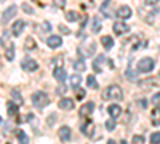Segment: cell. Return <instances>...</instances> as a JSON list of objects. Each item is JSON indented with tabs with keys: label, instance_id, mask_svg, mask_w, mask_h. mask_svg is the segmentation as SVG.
<instances>
[{
	"label": "cell",
	"instance_id": "obj_1",
	"mask_svg": "<svg viewBox=\"0 0 160 144\" xmlns=\"http://www.w3.org/2000/svg\"><path fill=\"white\" fill-rule=\"evenodd\" d=\"M102 98L104 99H122L123 98V91H122V88H120L118 85H111V87H108L106 88V91L102 93Z\"/></svg>",
	"mask_w": 160,
	"mask_h": 144
},
{
	"label": "cell",
	"instance_id": "obj_2",
	"mask_svg": "<svg viewBox=\"0 0 160 144\" xmlns=\"http://www.w3.org/2000/svg\"><path fill=\"white\" fill-rule=\"evenodd\" d=\"M48 102H50V98H48L47 93H43V91H35L32 95V104L37 109H42V107L48 106Z\"/></svg>",
	"mask_w": 160,
	"mask_h": 144
},
{
	"label": "cell",
	"instance_id": "obj_3",
	"mask_svg": "<svg viewBox=\"0 0 160 144\" xmlns=\"http://www.w3.org/2000/svg\"><path fill=\"white\" fill-rule=\"evenodd\" d=\"M154 69V59L152 58H142L139 62H138V71L139 72H151Z\"/></svg>",
	"mask_w": 160,
	"mask_h": 144
},
{
	"label": "cell",
	"instance_id": "obj_4",
	"mask_svg": "<svg viewBox=\"0 0 160 144\" xmlns=\"http://www.w3.org/2000/svg\"><path fill=\"white\" fill-rule=\"evenodd\" d=\"M16 11H18V7L16 5H11V7H8L3 13H2V24L5 26L13 16H15L16 15Z\"/></svg>",
	"mask_w": 160,
	"mask_h": 144
},
{
	"label": "cell",
	"instance_id": "obj_5",
	"mask_svg": "<svg viewBox=\"0 0 160 144\" xmlns=\"http://www.w3.org/2000/svg\"><path fill=\"white\" fill-rule=\"evenodd\" d=\"M21 67H22L24 71H28V72H34V71L38 69V64H37V61L28 58V59H24V61L21 62Z\"/></svg>",
	"mask_w": 160,
	"mask_h": 144
},
{
	"label": "cell",
	"instance_id": "obj_6",
	"mask_svg": "<svg viewBox=\"0 0 160 144\" xmlns=\"http://www.w3.org/2000/svg\"><path fill=\"white\" fill-rule=\"evenodd\" d=\"M58 135H59V139H61L62 142H68V141H71V136H72V133H71V128H69V127H66V125H62V127L58 130Z\"/></svg>",
	"mask_w": 160,
	"mask_h": 144
},
{
	"label": "cell",
	"instance_id": "obj_7",
	"mask_svg": "<svg viewBox=\"0 0 160 144\" xmlns=\"http://www.w3.org/2000/svg\"><path fill=\"white\" fill-rule=\"evenodd\" d=\"M128 31H130V26H127L123 21H117V22H114V32H115L117 35L127 34Z\"/></svg>",
	"mask_w": 160,
	"mask_h": 144
},
{
	"label": "cell",
	"instance_id": "obj_8",
	"mask_svg": "<svg viewBox=\"0 0 160 144\" xmlns=\"http://www.w3.org/2000/svg\"><path fill=\"white\" fill-rule=\"evenodd\" d=\"M82 133L88 138L93 136V133H95V123H93V120H87L83 125H82Z\"/></svg>",
	"mask_w": 160,
	"mask_h": 144
},
{
	"label": "cell",
	"instance_id": "obj_9",
	"mask_svg": "<svg viewBox=\"0 0 160 144\" xmlns=\"http://www.w3.org/2000/svg\"><path fill=\"white\" fill-rule=\"evenodd\" d=\"M131 15H133V11H131V8L128 5H122V7L117 10V16L120 19H128Z\"/></svg>",
	"mask_w": 160,
	"mask_h": 144
},
{
	"label": "cell",
	"instance_id": "obj_10",
	"mask_svg": "<svg viewBox=\"0 0 160 144\" xmlns=\"http://www.w3.org/2000/svg\"><path fill=\"white\" fill-rule=\"evenodd\" d=\"M58 107L62 109V111H72L74 109V101L71 98H62L59 102H58Z\"/></svg>",
	"mask_w": 160,
	"mask_h": 144
},
{
	"label": "cell",
	"instance_id": "obj_11",
	"mask_svg": "<svg viewBox=\"0 0 160 144\" xmlns=\"http://www.w3.org/2000/svg\"><path fill=\"white\" fill-rule=\"evenodd\" d=\"M61 43H62V40H61L59 35H50L47 38V45L50 48H58V47H61Z\"/></svg>",
	"mask_w": 160,
	"mask_h": 144
},
{
	"label": "cell",
	"instance_id": "obj_12",
	"mask_svg": "<svg viewBox=\"0 0 160 144\" xmlns=\"http://www.w3.org/2000/svg\"><path fill=\"white\" fill-rule=\"evenodd\" d=\"M108 112H109V115L112 117V119L115 120L117 117H120V115H122V107H120L118 104H111V106H109V109H108Z\"/></svg>",
	"mask_w": 160,
	"mask_h": 144
},
{
	"label": "cell",
	"instance_id": "obj_13",
	"mask_svg": "<svg viewBox=\"0 0 160 144\" xmlns=\"http://www.w3.org/2000/svg\"><path fill=\"white\" fill-rule=\"evenodd\" d=\"M93 109H95V102H87V104H83L82 107H80V115L82 117H88L91 112H93Z\"/></svg>",
	"mask_w": 160,
	"mask_h": 144
},
{
	"label": "cell",
	"instance_id": "obj_14",
	"mask_svg": "<svg viewBox=\"0 0 160 144\" xmlns=\"http://www.w3.org/2000/svg\"><path fill=\"white\" fill-rule=\"evenodd\" d=\"M53 77H55L58 82H64L66 78H68V74H66V71L62 67H55V71H53Z\"/></svg>",
	"mask_w": 160,
	"mask_h": 144
},
{
	"label": "cell",
	"instance_id": "obj_15",
	"mask_svg": "<svg viewBox=\"0 0 160 144\" xmlns=\"http://www.w3.org/2000/svg\"><path fill=\"white\" fill-rule=\"evenodd\" d=\"M151 122L155 127L160 125V107H154L152 109V112H151Z\"/></svg>",
	"mask_w": 160,
	"mask_h": 144
},
{
	"label": "cell",
	"instance_id": "obj_16",
	"mask_svg": "<svg viewBox=\"0 0 160 144\" xmlns=\"http://www.w3.org/2000/svg\"><path fill=\"white\" fill-rule=\"evenodd\" d=\"M7 111H8V114L11 115V117H15L18 112H19V106H18V104L16 102H7Z\"/></svg>",
	"mask_w": 160,
	"mask_h": 144
},
{
	"label": "cell",
	"instance_id": "obj_17",
	"mask_svg": "<svg viewBox=\"0 0 160 144\" xmlns=\"http://www.w3.org/2000/svg\"><path fill=\"white\" fill-rule=\"evenodd\" d=\"M24 26H26V22H24V21H21V19H19V21H16L15 24H13V35H16V37H18V35L22 32Z\"/></svg>",
	"mask_w": 160,
	"mask_h": 144
},
{
	"label": "cell",
	"instance_id": "obj_18",
	"mask_svg": "<svg viewBox=\"0 0 160 144\" xmlns=\"http://www.w3.org/2000/svg\"><path fill=\"white\" fill-rule=\"evenodd\" d=\"M101 43H102L104 50H111V48L114 47V38L109 37V35H104V37L101 38Z\"/></svg>",
	"mask_w": 160,
	"mask_h": 144
},
{
	"label": "cell",
	"instance_id": "obj_19",
	"mask_svg": "<svg viewBox=\"0 0 160 144\" xmlns=\"http://www.w3.org/2000/svg\"><path fill=\"white\" fill-rule=\"evenodd\" d=\"M10 93H11V98L16 101V104H18V106H21V104H22V96H21V93H19V91H18L16 88H13V90L10 91Z\"/></svg>",
	"mask_w": 160,
	"mask_h": 144
},
{
	"label": "cell",
	"instance_id": "obj_20",
	"mask_svg": "<svg viewBox=\"0 0 160 144\" xmlns=\"http://www.w3.org/2000/svg\"><path fill=\"white\" fill-rule=\"evenodd\" d=\"M16 138H18L19 144H29V138L26 136V133L22 132V130H18L16 132Z\"/></svg>",
	"mask_w": 160,
	"mask_h": 144
},
{
	"label": "cell",
	"instance_id": "obj_21",
	"mask_svg": "<svg viewBox=\"0 0 160 144\" xmlns=\"http://www.w3.org/2000/svg\"><path fill=\"white\" fill-rule=\"evenodd\" d=\"M5 56H7L8 61H13V59H15V47H13V43H10L8 50H5Z\"/></svg>",
	"mask_w": 160,
	"mask_h": 144
},
{
	"label": "cell",
	"instance_id": "obj_22",
	"mask_svg": "<svg viewBox=\"0 0 160 144\" xmlns=\"http://www.w3.org/2000/svg\"><path fill=\"white\" fill-rule=\"evenodd\" d=\"M87 83H88V87L90 88H93V90H98V82H96V78L95 77H93V75H88L87 77Z\"/></svg>",
	"mask_w": 160,
	"mask_h": 144
},
{
	"label": "cell",
	"instance_id": "obj_23",
	"mask_svg": "<svg viewBox=\"0 0 160 144\" xmlns=\"http://www.w3.org/2000/svg\"><path fill=\"white\" fill-rule=\"evenodd\" d=\"M24 47H26V50H34L37 47V43H35V40L32 37H28V38H26V42H24Z\"/></svg>",
	"mask_w": 160,
	"mask_h": 144
},
{
	"label": "cell",
	"instance_id": "obj_24",
	"mask_svg": "<svg viewBox=\"0 0 160 144\" xmlns=\"http://www.w3.org/2000/svg\"><path fill=\"white\" fill-rule=\"evenodd\" d=\"M80 82H82V78H80V75H78V74H75V75H71V87L77 88V87L80 85Z\"/></svg>",
	"mask_w": 160,
	"mask_h": 144
},
{
	"label": "cell",
	"instance_id": "obj_25",
	"mask_svg": "<svg viewBox=\"0 0 160 144\" xmlns=\"http://www.w3.org/2000/svg\"><path fill=\"white\" fill-rule=\"evenodd\" d=\"M85 67H87V66H85V61H83V59H77V61L74 62V69H75V71H85Z\"/></svg>",
	"mask_w": 160,
	"mask_h": 144
},
{
	"label": "cell",
	"instance_id": "obj_26",
	"mask_svg": "<svg viewBox=\"0 0 160 144\" xmlns=\"http://www.w3.org/2000/svg\"><path fill=\"white\" fill-rule=\"evenodd\" d=\"M80 16H78V13L77 11H69L68 15H66V19L68 21H71V22H74V21H77Z\"/></svg>",
	"mask_w": 160,
	"mask_h": 144
},
{
	"label": "cell",
	"instance_id": "obj_27",
	"mask_svg": "<svg viewBox=\"0 0 160 144\" xmlns=\"http://www.w3.org/2000/svg\"><path fill=\"white\" fill-rule=\"evenodd\" d=\"M91 31H93V32H99V31H101V22H99L98 18L93 19V22H91Z\"/></svg>",
	"mask_w": 160,
	"mask_h": 144
},
{
	"label": "cell",
	"instance_id": "obj_28",
	"mask_svg": "<svg viewBox=\"0 0 160 144\" xmlns=\"http://www.w3.org/2000/svg\"><path fill=\"white\" fill-rule=\"evenodd\" d=\"M104 59V56H98V59H95V62H93V69H95V72H101V61Z\"/></svg>",
	"mask_w": 160,
	"mask_h": 144
},
{
	"label": "cell",
	"instance_id": "obj_29",
	"mask_svg": "<svg viewBox=\"0 0 160 144\" xmlns=\"http://www.w3.org/2000/svg\"><path fill=\"white\" fill-rule=\"evenodd\" d=\"M151 144H160V133L158 132L151 135Z\"/></svg>",
	"mask_w": 160,
	"mask_h": 144
},
{
	"label": "cell",
	"instance_id": "obj_30",
	"mask_svg": "<svg viewBox=\"0 0 160 144\" xmlns=\"http://www.w3.org/2000/svg\"><path fill=\"white\" fill-rule=\"evenodd\" d=\"M106 128H108L109 132H112V130L115 128V122H114V119H111V120L106 122Z\"/></svg>",
	"mask_w": 160,
	"mask_h": 144
},
{
	"label": "cell",
	"instance_id": "obj_31",
	"mask_svg": "<svg viewBox=\"0 0 160 144\" xmlns=\"http://www.w3.org/2000/svg\"><path fill=\"white\" fill-rule=\"evenodd\" d=\"M133 144H144V138L135 135V136H133Z\"/></svg>",
	"mask_w": 160,
	"mask_h": 144
},
{
	"label": "cell",
	"instance_id": "obj_32",
	"mask_svg": "<svg viewBox=\"0 0 160 144\" xmlns=\"http://www.w3.org/2000/svg\"><path fill=\"white\" fill-rule=\"evenodd\" d=\"M21 8H22L26 13H29V15H32V13H34V10H32V8H31L28 3H22V5H21Z\"/></svg>",
	"mask_w": 160,
	"mask_h": 144
},
{
	"label": "cell",
	"instance_id": "obj_33",
	"mask_svg": "<svg viewBox=\"0 0 160 144\" xmlns=\"http://www.w3.org/2000/svg\"><path fill=\"white\" fill-rule=\"evenodd\" d=\"M152 104H155V107H157V104H160V93H155L152 96Z\"/></svg>",
	"mask_w": 160,
	"mask_h": 144
},
{
	"label": "cell",
	"instance_id": "obj_34",
	"mask_svg": "<svg viewBox=\"0 0 160 144\" xmlns=\"http://www.w3.org/2000/svg\"><path fill=\"white\" fill-rule=\"evenodd\" d=\"M127 77L130 78V80H136V72H133V71H127Z\"/></svg>",
	"mask_w": 160,
	"mask_h": 144
},
{
	"label": "cell",
	"instance_id": "obj_35",
	"mask_svg": "<svg viewBox=\"0 0 160 144\" xmlns=\"http://www.w3.org/2000/svg\"><path fill=\"white\" fill-rule=\"evenodd\" d=\"M55 7L64 8V7H66V0H55Z\"/></svg>",
	"mask_w": 160,
	"mask_h": 144
},
{
	"label": "cell",
	"instance_id": "obj_36",
	"mask_svg": "<svg viewBox=\"0 0 160 144\" xmlns=\"http://www.w3.org/2000/svg\"><path fill=\"white\" fill-rule=\"evenodd\" d=\"M42 29H43V32H50V31H51V24H50L48 21L43 22V24H42Z\"/></svg>",
	"mask_w": 160,
	"mask_h": 144
},
{
	"label": "cell",
	"instance_id": "obj_37",
	"mask_svg": "<svg viewBox=\"0 0 160 144\" xmlns=\"http://www.w3.org/2000/svg\"><path fill=\"white\" fill-rule=\"evenodd\" d=\"M59 31H61L62 34H69V32H71V31H69V29L64 26V24H61V26H59Z\"/></svg>",
	"mask_w": 160,
	"mask_h": 144
},
{
	"label": "cell",
	"instance_id": "obj_38",
	"mask_svg": "<svg viewBox=\"0 0 160 144\" xmlns=\"http://www.w3.org/2000/svg\"><path fill=\"white\" fill-rule=\"evenodd\" d=\"M55 119H56V115H55V114H51V115H50V119H48V125H53V123H55Z\"/></svg>",
	"mask_w": 160,
	"mask_h": 144
},
{
	"label": "cell",
	"instance_id": "obj_39",
	"mask_svg": "<svg viewBox=\"0 0 160 144\" xmlns=\"http://www.w3.org/2000/svg\"><path fill=\"white\" fill-rule=\"evenodd\" d=\"M83 96H85V91H83V90H78V93H77V98H78V99H82Z\"/></svg>",
	"mask_w": 160,
	"mask_h": 144
},
{
	"label": "cell",
	"instance_id": "obj_40",
	"mask_svg": "<svg viewBox=\"0 0 160 144\" xmlns=\"http://www.w3.org/2000/svg\"><path fill=\"white\" fill-rule=\"evenodd\" d=\"M64 90H66V87H59V88L56 90V93H61V95H62V93H66Z\"/></svg>",
	"mask_w": 160,
	"mask_h": 144
},
{
	"label": "cell",
	"instance_id": "obj_41",
	"mask_svg": "<svg viewBox=\"0 0 160 144\" xmlns=\"http://www.w3.org/2000/svg\"><path fill=\"white\" fill-rule=\"evenodd\" d=\"M157 0H146V5H155Z\"/></svg>",
	"mask_w": 160,
	"mask_h": 144
},
{
	"label": "cell",
	"instance_id": "obj_42",
	"mask_svg": "<svg viewBox=\"0 0 160 144\" xmlns=\"http://www.w3.org/2000/svg\"><path fill=\"white\" fill-rule=\"evenodd\" d=\"M139 106H141L142 109L146 107V101H144V99H139Z\"/></svg>",
	"mask_w": 160,
	"mask_h": 144
},
{
	"label": "cell",
	"instance_id": "obj_43",
	"mask_svg": "<svg viewBox=\"0 0 160 144\" xmlns=\"http://www.w3.org/2000/svg\"><path fill=\"white\" fill-rule=\"evenodd\" d=\"M108 144H117V142H115V141H112V139H109V142H108Z\"/></svg>",
	"mask_w": 160,
	"mask_h": 144
},
{
	"label": "cell",
	"instance_id": "obj_44",
	"mask_svg": "<svg viewBox=\"0 0 160 144\" xmlns=\"http://www.w3.org/2000/svg\"><path fill=\"white\" fill-rule=\"evenodd\" d=\"M120 144H127V141H123V139H122V142H120Z\"/></svg>",
	"mask_w": 160,
	"mask_h": 144
},
{
	"label": "cell",
	"instance_id": "obj_45",
	"mask_svg": "<svg viewBox=\"0 0 160 144\" xmlns=\"http://www.w3.org/2000/svg\"><path fill=\"white\" fill-rule=\"evenodd\" d=\"M158 78H160V72H158Z\"/></svg>",
	"mask_w": 160,
	"mask_h": 144
}]
</instances>
